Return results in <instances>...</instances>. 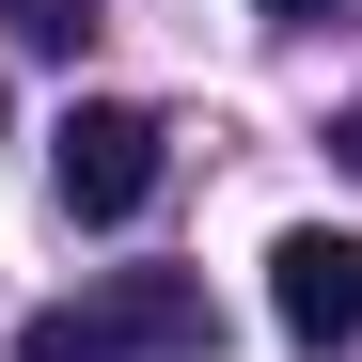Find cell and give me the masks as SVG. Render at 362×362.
I'll use <instances>...</instances> for the list:
<instances>
[{
    "label": "cell",
    "mask_w": 362,
    "mask_h": 362,
    "mask_svg": "<svg viewBox=\"0 0 362 362\" xmlns=\"http://www.w3.org/2000/svg\"><path fill=\"white\" fill-rule=\"evenodd\" d=\"M252 16H346V0H252Z\"/></svg>",
    "instance_id": "6"
},
{
    "label": "cell",
    "mask_w": 362,
    "mask_h": 362,
    "mask_svg": "<svg viewBox=\"0 0 362 362\" xmlns=\"http://www.w3.org/2000/svg\"><path fill=\"white\" fill-rule=\"evenodd\" d=\"M16 362H205V284L189 268H110L79 299H47Z\"/></svg>",
    "instance_id": "1"
},
{
    "label": "cell",
    "mask_w": 362,
    "mask_h": 362,
    "mask_svg": "<svg viewBox=\"0 0 362 362\" xmlns=\"http://www.w3.org/2000/svg\"><path fill=\"white\" fill-rule=\"evenodd\" d=\"M268 315H284L299 346H346V331H362V236H331V221H299L284 252H268Z\"/></svg>",
    "instance_id": "3"
},
{
    "label": "cell",
    "mask_w": 362,
    "mask_h": 362,
    "mask_svg": "<svg viewBox=\"0 0 362 362\" xmlns=\"http://www.w3.org/2000/svg\"><path fill=\"white\" fill-rule=\"evenodd\" d=\"M331 158H346V173H362V95H346V110H331Z\"/></svg>",
    "instance_id": "5"
},
{
    "label": "cell",
    "mask_w": 362,
    "mask_h": 362,
    "mask_svg": "<svg viewBox=\"0 0 362 362\" xmlns=\"http://www.w3.org/2000/svg\"><path fill=\"white\" fill-rule=\"evenodd\" d=\"M0 32H16V47H79L95 16H79V0H0Z\"/></svg>",
    "instance_id": "4"
},
{
    "label": "cell",
    "mask_w": 362,
    "mask_h": 362,
    "mask_svg": "<svg viewBox=\"0 0 362 362\" xmlns=\"http://www.w3.org/2000/svg\"><path fill=\"white\" fill-rule=\"evenodd\" d=\"M47 189H64V221H142L158 205V110L79 95L64 127H47Z\"/></svg>",
    "instance_id": "2"
}]
</instances>
